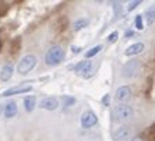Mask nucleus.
Instances as JSON below:
<instances>
[{
  "mask_svg": "<svg viewBox=\"0 0 155 141\" xmlns=\"http://www.w3.org/2000/svg\"><path fill=\"white\" fill-rule=\"evenodd\" d=\"M133 108L126 103H119L112 109V117L117 123H124L129 119L133 117Z\"/></svg>",
  "mask_w": 155,
  "mask_h": 141,
  "instance_id": "obj_1",
  "label": "nucleus"
},
{
  "mask_svg": "<svg viewBox=\"0 0 155 141\" xmlns=\"http://www.w3.org/2000/svg\"><path fill=\"white\" fill-rule=\"evenodd\" d=\"M64 59V49L59 45H53L48 49L46 54H45V63L48 66H58L63 62Z\"/></svg>",
  "mask_w": 155,
  "mask_h": 141,
  "instance_id": "obj_2",
  "label": "nucleus"
},
{
  "mask_svg": "<svg viewBox=\"0 0 155 141\" xmlns=\"http://www.w3.org/2000/svg\"><path fill=\"white\" fill-rule=\"evenodd\" d=\"M36 64V57L34 56V54H27V56H24V57L20 60V63H18L17 66V71L20 73V74H28L31 70L35 67Z\"/></svg>",
  "mask_w": 155,
  "mask_h": 141,
  "instance_id": "obj_3",
  "label": "nucleus"
},
{
  "mask_svg": "<svg viewBox=\"0 0 155 141\" xmlns=\"http://www.w3.org/2000/svg\"><path fill=\"white\" fill-rule=\"evenodd\" d=\"M140 69H141V63L138 60H130V62H127L124 64V67L122 70V74L126 78H133V77H136L138 74Z\"/></svg>",
  "mask_w": 155,
  "mask_h": 141,
  "instance_id": "obj_4",
  "label": "nucleus"
},
{
  "mask_svg": "<svg viewBox=\"0 0 155 141\" xmlns=\"http://www.w3.org/2000/svg\"><path fill=\"white\" fill-rule=\"evenodd\" d=\"M98 123V116L92 110H85L81 115V127L84 129H90Z\"/></svg>",
  "mask_w": 155,
  "mask_h": 141,
  "instance_id": "obj_5",
  "label": "nucleus"
},
{
  "mask_svg": "<svg viewBox=\"0 0 155 141\" xmlns=\"http://www.w3.org/2000/svg\"><path fill=\"white\" fill-rule=\"evenodd\" d=\"M130 97H131V90L127 85H122L116 90L115 92V101L117 103H124L126 101H129Z\"/></svg>",
  "mask_w": 155,
  "mask_h": 141,
  "instance_id": "obj_6",
  "label": "nucleus"
},
{
  "mask_svg": "<svg viewBox=\"0 0 155 141\" xmlns=\"http://www.w3.org/2000/svg\"><path fill=\"white\" fill-rule=\"evenodd\" d=\"M130 137H131V129L129 126H120L113 131L115 141H127Z\"/></svg>",
  "mask_w": 155,
  "mask_h": 141,
  "instance_id": "obj_7",
  "label": "nucleus"
},
{
  "mask_svg": "<svg viewBox=\"0 0 155 141\" xmlns=\"http://www.w3.org/2000/svg\"><path fill=\"white\" fill-rule=\"evenodd\" d=\"M59 106V101L56 97H46L43 98L42 101L39 103V108L41 109H45V110H54L58 109Z\"/></svg>",
  "mask_w": 155,
  "mask_h": 141,
  "instance_id": "obj_8",
  "label": "nucleus"
},
{
  "mask_svg": "<svg viewBox=\"0 0 155 141\" xmlns=\"http://www.w3.org/2000/svg\"><path fill=\"white\" fill-rule=\"evenodd\" d=\"M32 91V85H18V87H11L8 90H6L2 94V97H11V95H17V94H25Z\"/></svg>",
  "mask_w": 155,
  "mask_h": 141,
  "instance_id": "obj_9",
  "label": "nucleus"
},
{
  "mask_svg": "<svg viewBox=\"0 0 155 141\" xmlns=\"http://www.w3.org/2000/svg\"><path fill=\"white\" fill-rule=\"evenodd\" d=\"M77 74H78L80 77H83V78H88V77L92 76V74H94V64H92V62L85 59L83 67L77 71Z\"/></svg>",
  "mask_w": 155,
  "mask_h": 141,
  "instance_id": "obj_10",
  "label": "nucleus"
},
{
  "mask_svg": "<svg viewBox=\"0 0 155 141\" xmlns=\"http://www.w3.org/2000/svg\"><path fill=\"white\" fill-rule=\"evenodd\" d=\"M13 71H14V67H13V63H6L3 66V69L0 71V80L2 81H8L13 76Z\"/></svg>",
  "mask_w": 155,
  "mask_h": 141,
  "instance_id": "obj_11",
  "label": "nucleus"
},
{
  "mask_svg": "<svg viewBox=\"0 0 155 141\" xmlns=\"http://www.w3.org/2000/svg\"><path fill=\"white\" fill-rule=\"evenodd\" d=\"M143 51H144V44L143 42H137V44L130 45L124 53H126V56H136V54L141 53Z\"/></svg>",
  "mask_w": 155,
  "mask_h": 141,
  "instance_id": "obj_12",
  "label": "nucleus"
},
{
  "mask_svg": "<svg viewBox=\"0 0 155 141\" xmlns=\"http://www.w3.org/2000/svg\"><path fill=\"white\" fill-rule=\"evenodd\" d=\"M18 109H17V103L15 102H8L7 105L4 106V116L7 117V119H11V117H14L17 115Z\"/></svg>",
  "mask_w": 155,
  "mask_h": 141,
  "instance_id": "obj_13",
  "label": "nucleus"
},
{
  "mask_svg": "<svg viewBox=\"0 0 155 141\" xmlns=\"http://www.w3.org/2000/svg\"><path fill=\"white\" fill-rule=\"evenodd\" d=\"M24 106H25L27 112H32L36 106V98L34 95H28L24 98Z\"/></svg>",
  "mask_w": 155,
  "mask_h": 141,
  "instance_id": "obj_14",
  "label": "nucleus"
},
{
  "mask_svg": "<svg viewBox=\"0 0 155 141\" xmlns=\"http://www.w3.org/2000/svg\"><path fill=\"white\" fill-rule=\"evenodd\" d=\"M144 17H145V20H147V25L151 27L155 22V6H151V7L145 11Z\"/></svg>",
  "mask_w": 155,
  "mask_h": 141,
  "instance_id": "obj_15",
  "label": "nucleus"
},
{
  "mask_svg": "<svg viewBox=\"0 0 155 141\" xmlns=\"http://www.w3.org/2000/svg\"><path fill=\"white\" fill-rule=\"evenodd\" d=\"M88 24H90V20H87V18H80V20H77V21H74V24H73V29L77 32V31H81L83 28L88 27Z\"/></svg>",
  "mask_w": 155,
  "mask_h": 141,
  "instance_id": "obj_16",
  "label": "nucleus"
},
{
  "mask_svg": "<svg viewBox=\"0 0 155 141\" xmlns=\"http://www.w3.org/2000/svg\"><path fill=\"white\" fill-rule=\"evenodd\" d=\"M102 51V45H97V46H94V48H91L90 51H87L85 52V59L88 60V59H91V57H94L97 53H99V52Z\"/></svg>",
  "mask_w": 155,
  "mask_h": 141,
  "instance_id": "obj_17",
  "label": "nucleus"
},
{
  "mask_svg": "<svg viewBox=\"0 0 155 141\" xmlns=\"http://www.w3.org/2000/svg\"><path fill=\"white\" fill-rule=\"evenodd\" d=\"M61 102H63L64 106H73L76 103V98L70 97V95H63V97H61Z\"/></svg>",
  "mask_w": 155,
  "mask_h": 141,
  "instance_id": "obj_18",
  "label": "nucleus"
},
{
  "mask_svg": "<svg viewBox=\"0 0 155 141\" xmlns=\"http://www.w3.org/2000/svg\"><path fill=\"white\" fill-rule=\"evenodd\" d=\"M134 24H136V28H137L138 31H141V29L144 28V22H143V15H141V14L136 15V20H134Z\"/></svg>",
  "mask_w": 155,
  "mask_h": 141,
  "instance_id": "obj_19",
  "label": "nucleus"
},
{
  "mask_svg": "<svg viewBox=\"0 0 155 141\" xmlns=\"http://www.w3.org/2000/svg\"><path fill=\"white\" fill-rule=\"evenodd\" d=\"M117 39H119V31H113L112 34H109L108 35V42L109 44H115Z\"/></svg>",
  "mask_w": 155,
  "mask_h": 141,
  "instance_id": "obj_20",
  "label": "nucleus"
},
{
  "mask_svg": "<svg viewBox=\"0 0 155 141\" xmlns=\"http://www.w3.org/2000/svg\"><path fill=\"white\" fill-rule=\"evenodd\" d=\"M113 10H115L116 17H120V15H122V3L115 2V3H113Z\"/></svg>",
  "mask_w": 155,
  "mask_h": 141,
  "instance_id": "obj_21",
  "label": "nucleus"
},
{
  "mask_svg": "<svg viewBox=\"0 0 155 141\" xmlns=\"http://www.w3.org/2000/svg\"><path fill=\"white\" fill-rule=\"evenodd\" d=\"M140 4H141V2H140V0H136V2H131V3L129 4V7H127V10H129V11L134 10V8H136V7H138Z\"/></svg>",
  "mask_w": 155,
  "mask_h": 141,
  "instance_id": "obj_22",
  "label": "nucleus"
},
{
  "mask_svg": "<svg viewBox=\"0 0 155 141\" xmlns=\"http://www.w3.org/2000/svg\"><path fill=\"white\" fill-rule=\"evenodd\" d=\"M109 102H110V97H109V94H105L104 98H102V105H104V106H108Z\"/></svg>",
  "mask_w": 155,
  "mask_h": 141,
  "instance_id": "obj_23",
  "label": "nucleus"
},
{
  "mask_svg": "<svg viewBox=\"0 0 155 141\" xmlns=\"http://www.w3.org/2000/svg\"><path fill=\"white\" fill-rule=\"evenodd\" d=\"M83 64H84V60H81V62H78V63H77V64L76 66H74V67H73V69H74V71H78V70L80 69H81V67H83Z\"/></svg>",
  "mask_w": 155,
  "mask_h": 141,
  "instance_id": "obj_24",
  "label": "nucleus"
},
{
  "mask_svg": "<svg viewBox=\"0 0 155 141\" xmlns=\"http://www.w3.org/2000/svg\"><path fill=\"white\" fill-rule=\"evenodd\" d=\"M71 52H73V53H80V52H81V48H78V46H71Z\"/></svg>",
  "mask_w": 155,
  "mask_h": 141,
  "instance_id": "obj_25",
  "label": "nucleus"
},
{
  "mask_svg": "<svg viewBox=\"0 0 155 141\" xmlns=\"http://www.w3.org/2000/svg\"><path fill=\"white\" fill-rule=\"evenodd\" d=\"M134 35V32L133 31H131V29H129V31H126V34H124V36H126V38H130V36H133Z\"/></svg>",
  "mask_w": 155,
  "mask_h": 141,
  "instance_id": "obj_26",
  "label": "nucleus"
},
{
  "mask_svg": "<svg viewBox=\"0 0 155 141\" xmlns=\"http://www.w3.org/2000/svg\"><path fill=\"white\" fill-rule=\"evenodd\" d=\"M130 141H141V138H138V137H134V138H130Z\"/></svg>",
  "mask_w": 155,
  "mask_h": 141,
  "instance_id": "obj_27",
  "label": "nucleus"
},
{
  "mask_svg": "<svg viewBox=\"0 0 155 141\" xmlns=\"http://www.w3.org/2000/svg\"><path fill=\"white\" fill-rule=\"evenodd\" d=\"M0 48H2V42H0Z\"/></svg>",
  "mask_w": 155,
  "mask_h": 141,
  "instance_id": "obj_28",
  "label": "nucleus"
}]
</instances>
